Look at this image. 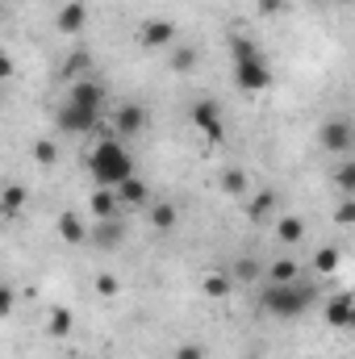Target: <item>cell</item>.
Wrapping results in <instances>:
<instances>
[{
  "label": "cell",
  "instance_id": "obj_2",
  "mask_svg": "<svg viewBox=\"0 0 355 359\" xmlns=\"http://www.w3.org/2000/svg\"><path fill=\"white\" fill-rule=\"evenodd\" d=\"M88 168H92L96 188H121L126 180L134 176V159L126 155V147H121L117 138H105V142H96V147H92Z\"/></svg>",
  "mask_w": 355,
  "mask_h": 359
},
{
  "label": "cell",
  "instance_id": "obj_10",
  "mask_svg": "<svg viewBox=\"0 0 355 359\" xmlns=\"http://www.w3.org/2000/svg\"><path fill=\"white\" fill-rule=\"evenodd\" d=\"M117 243H121V217L96 222V247H100V251H117Z\"/></svg>",
  "mask_w": 355,
  "mask_h": 359
},
{
  "label": "cell",
  "instance_id": "obj_1",
  "mask_svg": "<svg viewBox=\"0 0 355 359\" xmlns=\"http://www.w3.org/2000/svg\"><path fill=\"white\" fill-rule=\"evenodd\" d=\"M314 301H318V288L309 280H288V284H267L260 297V309L288 322V318H301L305 309H314Z\"/></svg>",
  "mask_w": 355,
  "mask_h": 359
},
{
  "label": "cell",
  "instance_id": "obj_3",
  "mask_svg": "<svg viewBox=\"0 0 355 359\" xmlns=\"http://www.w3.org/2000/svg\"><path fill=\"white\" fill-rule=\"evenodd\" d=\"M234 80L243 92H267L272 88V67H267L264 55H251V59H234Z\"/></svg>",
  "mask_w": 355,
  "mask_h": 359
},
{
  "label": "cell",
  "instance_id": "obj_19",
  "mask_svg": "<svg viewBox=\"0 0 355 359\" xmlns=\"http://www.w3.org/2000/svg\"><path fill=\"white\" fill-rule=\"evenodd\" d=\"M272 209H276V196H272V192H260V196L251 201V222H267Z\"/></svg>",
  "mask_w": 355,
  "mask_h": 359
},
{
  "label": "cell",
  "instance_id": "obj_24",
  "mask_svg": "<svg viewBox=\"0 0 355 359\" xmlns=\"http://www.w3.org/2000/svg\"><path fill=\"white\" fill-rule=\"evenodd\" d=\"M230 288H234V276H209V280H205V292H209V297H226Z\"/></svg>",
  "mask_w": 355,
  "mask_h": 359
},
{
  "label": "cell",
  "instance_id": "obj_15",
  "mask_svg": "<svg viewBox=\"0 0 355 359\" xmlns=\"http://www.w3.org/2000/svg\"><path fill=\"white\" fill-rule=\"evenodd\" d=\"M264 280L267 284H288V280H301V268H297L293 259H276V264L264 271Z\"/></svg>",
  "mask_w": 355,
  "mask_h": 359
},
{
  "label": "cell",
  "instance_id": "obj_17",
  "mask_svg": "<svg viewBox=\"0 0 355 359\" xmlns=\"http://www.w3.org/2000/svg\"><path fill=\"white\" fill-rule=\"evenodd\" d=\"M117 196H121V205H142V201H147V184L130 176L121 188H117Z\"/></svg>",
  "mask_w": 355,
  "mask_h": 359
},
{
  "label": "cell",
  "instance_id": "obj_26",
  "mask_svg": "<svg viewBox=\"0 0 355 359\" xmlns=\"http://www.w3.org/2000/svg\"><path fill=\"white\" fill-rule=\"evenodd\" d=\"M67 330H72V313H67V309H55V313H51V334L63 339Z\"/></svg>",
  "mask_w": 355,
  "mask_h": 359
},
{
  "label": "cell",
  "instance_id": "obj_29",
  "mask_svg": "<svg viewBox=\"0 0 355 359\" xmlns=\"http://www.w3.org/2000/svg\"><path fill=\"white\" fill-rule=\"evenodd\" d=\"M172 359H205V347L201 343H180Z\"/></svg>",
  "mask_w": 355,
  "mask_h": 359
},
{
  "label": "cell",
  "instance_id": "obj_11",
  "mask_svg": "<svg viewBox=\"0 0 355 359\" xmlns=\"http://www.w3.org/2000/svg\"><path fill=\"white\" fill-rule=\"evenodd\" d=\"M276 234H280V243H284V247H293V243H301V238H305V222H301L297 213H284V217L276 222Z\"/></svg>",
  "mask_w": 355,
  "mask_h": 359
},
{
  "label": "cell",
  "instance_id": "obj_13",
  "mask_svg": "<svg viewBox=\"0 0 355 359\" xmlns=\"http://www.w3.org/2000/svg\"><path fill=\"white\" fill-rule=\"evenodd\" d=\"M59 29H63V34H80V29H84V4H76V0L63 4V8H59Z\"/></svg>",
  "mask_w": 355,
  "mask_h": 359
},
{
  "label": "cell",
  "instance_id": "obj_27",
  "mask_svg": "<svg viewBox=\"0 0 355 359\" xmlns=\"http://www.w3.org/2000/svg\"><path fill=\"white\" fill-rule=\"evenodd\" d=\"M335 222L339 226H355V196H343V205L335 209Z\"/></svg>",
  "mask_w": 355,
  "mask_h": 359
},
{
  "label": "cell",
  "instance_id": "obj_5",
  "mask_svg": "<svg viewBox=\"0 0 355 359\" xmlns=\"http://www.w3.org/2000/svg\"><path fill=\"white\" fill-rule=\"evenodd\" d=\"M322 147L330 155H347V151H355V130L347 121H326L322 126Z\"/></svg>",
  "mask_w": 355,
  "mask_h": 359
},
{
  "label": "cell",
  "instance_id": "obj_32",
  "mask_svg": "<svg viewBox=\"0 0 355 359\" xmlns=\"http://www.w3.org/2000/svg\"><path fill=\"white\" fill-rule=\"evenodd\" d=\"M38 163H55V142H38Z\"/></svg>",
  "mask_w": 355,
  "mask_h": 359
},
{
  "label": "cell",
  "instance_id": "obj_25",
  "mask_svg": "<svg viewBox=\"0 0 355 359\" xmlns=\"http://www.w3.org/2000/svg\"><path fill=\"white\" fill-rule=\"evenodd\" d=\"M151 222H155L159 230H172V226H176V209H172V205H159V209L151 213Z\"/></svg>",
  "mask_w": 355,
  "mask_h": 359
},
{
  "label": "cell",
  "instance_id": "obj_31",
  "mask_svg": "<svg viewBox=\"0 0 355 359\" xmlns=\"http://www.w3.org/2000/svg\"><path fill=\"white\" fill-rule=\"evenodd\" d=\"M96 292L113 297V292H117V276H96Z\"/></svg>",
  "mask_w": 355,
  "mask_h": 359
},
{
  "label": "cell",
  "instance_id": "obj_20",
  "mask_svg": "<svg viewBox=\"0 0 355 359\" xmlns=\"http://www.w3.org/2000/svg\"><path fill=\"white\" fill-rule=\"evenodd\" d=\"M335 188H339L343 196H355V163H343V168L335 172Z\"/></svg>",
  "mask_w": 355,
  "mask_h": 359
},
{
  "label": "cell",
  "instance_id": "obj_14",
  "mask_svg": "<svg viewBox=\"0 0 355 359\" xmlns=\"http://www.w3.org/2000/svg\"><path fill=\"white\" fill-rule=\"evenodd\" d=\"M351 309H355V297H339L326 305V322L330 326H351Z\"/></svg>",
  "mask_w": 355,
  "mask_h": 359
},
{
  "label": "cell",
  "instance_id": "obj_23",
  "mask_svg": "<svg viewBox=\"0 0 355 359\" xmlns=\"http://www.w3.org/2000/svg\"><path fill=\"white\" fill-rule=\"evenodd\" d=\"M314 268L322 271V276H330V271L339 268V251H335V247H322V251H318V259H314Z\"/></svg>",
  "mask_w": 355,
  "mask_h": 359
},
{
  "label": "cell",
  "instance_id": "obj_22",
  "mask_svg": "<svg viewBox=\"0 0 355 359\" xmlns=\"http://www.w3.org/2000/svg\"><path fill=\"white\" fill-rule=\"evenodd\" d=\"M264 271L255 259H239V268H234V284H251V280H260Z\"/></svg>",
  "mask_w": 355,
  "mask_h": 359
},
{
  "label": "cell",
  "instance_id": "obj_30",
  "mask_svg": "<svg viewBox=\"0 0 355 359\" xmlns=\"http://www.w3.org/2000/svg\"><path fill=\"white\" fill-rule=\"evenodd\" d=\"M222 184H226V192H243V188H247V176H243V172H226Z\"/></svg>",
  "mask_w": 355,
  "mask_h": 359
},
{
  "label": "cell",
  "instance_id": "obj_8",
  "mask_svg": "<svg viewBox=\"0 0 355 359\" xmlns=\"http://www.w3.org/2000/svg\"><path fill=\"white\" fill-rule=\"evenodd\" d=\"M67 96H72V100H80V104H88L92 113H100V109H105V84H100V80H92V76H88V80H76Z\"/></svg>",
  "mask_w": 355,
  "mask_h": 359
},
{
  "label": "cell",
  "instance_id": "obj_28",
  "mask_svg": "<svg viewBox=\"0 0 355 359\" xmlns=\"http://www.w3.org/2000/svg\"><path fill=\"white\" fill-rule=\"evenodd\" d=\"M230 55H234V59H251V55H260V50H255V42L234 38V42H230Z\"/></svg>",
  "mask_w": 355,
  "mask_h": 359
},
{
  "label": "cell",
  "instance_id": "obj_9",
  "mask_svg": "<svg viewBox=\"0 0 355 359\" xmlns=\"http://www.w3.org/2000/svg\"><path fill=\"white\" fill-rule=\"evenodd\" d=\"M88 209H92V217H96V222H105V217H121V213H117V209H121L117 188H96V192H92V201H88Z\"/></svg>",
  "mask_w": 355,
  "mask_h": 359
},
{
  "label": "cell",
  "instance_id": "obj_7",
  "mask_svg": "<svg viewBox=\"0 0 355 359\" xmlns=\"http://www.w3.org/2000/svg\"><path fill=\"white\" fill-rule=\"evenodd\" d=\"M172 42H176V25L172 21H163V17H155V21H147L142 25V46L147 50H172Z\"/></svg>",
  "mask_w": 355,
  "mask_h": 359
},
{
  "label": "cell",
  "instance_id": "obj_12",
  "mask_svg": "<svg viewBox=\"0 0 355 359\" xmlns=\"http://www.w3.org/2000/svg\"><path fill=\"white\" fill-rule=\"evenodd\" d=\"M142 126H147V113H142L138 104H121V109H117V130H121V134H138Z\"/></svg>",
  "mask_w": 355,
  "mask_h": 359
},
{
  "label": "cell",
  "instance_id": "obj_6",
  "mask_svg": "<svg viewBox=\"0 0 355 359\" xmlns=\"http://www.w3.org/2000/svg\"><path fill=\"white\" fill-rule=\"evenodd\" d=\"M192 126H196L209 142H217V138H222V117H217V104H213V100H196V104H192Z\"/></svg>",
  "mask_w": 355,
  "mask_h": 359
},
{
  "label": "cell",
  "instance_id": "obj_18",
  "mask_svg": "<svg viewBox=\"0 0 355 359\" xmlns=\"http://www.w3.org/2000/svg\"><path fill=\"white\" fill-rule=\"evenodd\" d=\"M59 234H63L67 243H84V226H80V217H76V213H63V217H59Z\"/></svg>",
  "mask_w": 355,
  "mask_h": 359
},
{
  "label": "cell",
  "instance_id": "obj_4",
  "mask_svg": "<svg viewBox=\"0 0 355 359\" xmlns=\"http://www.w3.org/2000/svg\"><path fill=\"white\" fill-rule=\"evenodd\" d=\"M96 121H100V113H92L88 104H80L72 96L59 109V130H67V134H88V130H96Z\"/></svg>",
  "mask_w": 355,
  "mask_h": 359
},
{
  "label": "cell",
  "instance_id": "obj_16",
  "mask_svg": "<svg viewBox=\"0 0 355 359\" xmlns=\"http://www.w3.org/2000/svg\"><path fill=\"white\" fill-rule=\"evenodd\" d=\"M21 205H25V188H21V184H8V188H4V201H0V213H4V217H17Z\"/></svg>",
  "mask_w": 355,
  "mask_h": 359
},
{
  "label": "cell",
  "instance_id": "obj_33",
  "mask_svg": "<svg viewBox=\"0 0 355 359\" xmlns=\"http://www.w3.org/2000/svg\"><path fill=\"white\" fill-rule=\"evenodd\" d=\"M13 309V288H4V297H0V313H8Z\"/></svg>",
  "mask_w": 355,
  "mask_h": 359
},
{
  "label": "cell",
  "instance_id": "obj_21",
  "mask_svg": "<svg viewBox=\"0 0 355 359\" xmlns=\"http://www.w3.org/2000/svg\"><path fill=\"white\" fill-rule=\"evenodd\" d=\"M168 55H172V67H176V72H188V67L196 63V50H192V46H172Z\"/></svg>",
  "mask_w": 355,
  "mask_h": 359
},
{
  "label": "cell",
  "instance_id": "obj_34",
  "mask_svg": "<svg viewBox=\"0 0 355 359\" xmlns=\"http://www.w3.org/2000/svg\"><path fill=\"white\" fill-rule=\"evenodd\" d=\"M351 326H355V309H351Z\"/></svg>",
  "mask_w": 355,
  "mask_h": 359
}]
</instances>
